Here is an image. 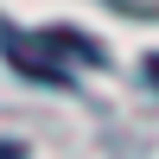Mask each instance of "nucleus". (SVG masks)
I'll list each match as a JSON object with an SVG mask.
<instances>
[{"label": "nucleus", "mask_w": 159, "mask_h": 159, "mask_svg": "<svg viewBox=\"0 0 159 159\" xmlns=\"http://www.w3.org/2000/svg\"><path fill=\"white\" fill-rule=\"evenodd\" d=\"M0 51H7L25 76H38V83H64L70 64H102L96 38H89V32H70V25H51V32H32V38L0 32Z\"/></svg>", "instance_id": "1"}, {"label": "nucleus", "mask_w": 159, "mask_h": 159, "mask_svg": "<svg viewBox=\"0 0 159 159\" xmlns=\"http://www.w3.org/2000/svg\"><path fill=\"white\" fill-rule=\"evenodd\" d=\"M0 159H25V153H19V147H13V140H0Z\"/></svg>", "instance_id": "2"}, {"label": "nucleus", "mask_w": 159, "mask_h": 159, "mask_svg": "<svg viewBox=\"0 0 159 159\" xmlns=\"http://www.w3.org/2000/svg\"><path fill=\"white\" fill-rule=\"evenodd\" d=\"M147 76H153V83H159V51H153V57H147Z\"/></svg>", "instance_id": "3"}]
</instances>
